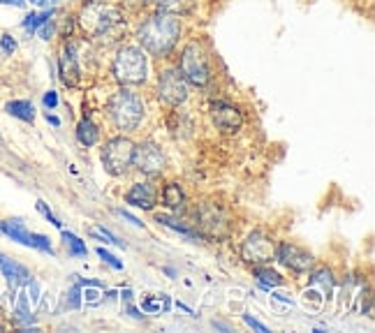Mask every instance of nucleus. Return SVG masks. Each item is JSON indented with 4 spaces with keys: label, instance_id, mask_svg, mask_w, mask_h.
<instances>
[{
    "label": "nucleus",
    "instance_id": "6e6552de",
    "mask_svg": "<svg viewBox=\"0 0 375 333\" xmlns=\"http://www.w3.org/2000/svg\"><path fill=\"white\" fill-rule=\"evenodd\" d=\"M241 257L244 262H248L250 266H262L269 264L273 257H276V243L273 238L266 234V231L257 229L253 234H248V238L241 246Z\"/></svg>",
    "mask_w": 375,
    "mask_h": 333
},
{
    "label": "nucleus",
    "instance_id": "f03ea898",
    "mask_svg": "<svg viewBox=\"0 0 375 333\" xmlns=\"http://www.w3.org/2000/svg\"><path fill=\"white\" fill-rule=\"evenodd\" d=\"M107 111H109V119L119 130L123 132H132L139 128L141 119H144V102L137 93H132L128 88L116 90L112 95L109 104H107Z\"/></svg>",
    "mask_w": 375,
    "mask_h": 333
},
{
    "label": "nucleus",
    "instance_id": "a878e982",
    "mask_svg": "<svg viewBox=\"0 0 375 333\" xmlns=\"http://www.w3.org/2000/svg\"><path fill=\"white\" fill-rule=\"evenodd\" d=\"M90 236H95V238H100V241H105V243H112V246L125 248L123 241H119V238H116V236L112 234V231H107V229H102V227H93V229H90Z\"/></svg>",
    "mask_w": 375,
    "mask_h": 333
},
{
    "label": "nucleus",
    "instance_id": "bb28decb",
    "mask_svg": "<svg viewBox=\"0 0 375 333\" xmlns=\"http://www.w3.org/2000/svg\"><path fill=\"white\" fill-rule=\"evenodd\" d=\"M28 248H37V250H42V253H49V255L54 253L52 241H49L44 234H32V231H30V246Z\"/></svg>",
    "mask_w": 375,
    "mask_h": 333
},
{
    "label": "nucleus",
    "instance_id": "f8f14e48",
    "mask_svg": "<svg viewBox=\"0 0 375 333\" xmlns=\"http://www.w3.org/2000/svg\"><path fill=\"white\" fill-rule=\"evenodd\" d=\"M125 202L135 208H141V211H151L157 204V190L153 183H135L125 195Z\"/></svg>",
    "mask_w": 375,
    "mask_h": 333
},
{
    "label": "nucleus",
    "instance_id": "aec40b11",
    "mask_svg": "<svg viewBox=\"0 0 375 333\" xmlns=\"http://www.w3.org/2000/svg\"><path fill=\"white\" fill-rule=\"evenodd\" d=\"M255 276H257V280H260V285L266 287V289L280 287V285H282V276H280V273H278V271H273V269H269V266H266V264L255 266Z\"/></svg>",
    "mask_w": 375,
    "mask_h": 333
},
{
    "label": "nucleus",
    "instance_id": "2f4dec72",
    "mask_svg": "<svg viewBox=\"0 0 375 333\" xmlns=\"http://www.w3.org/2000/svg\"><path fill=\"white\" fill-rule=\"evenodd\" d=\"M244 322L248 324V327H250V329H255V331H260V333H266V331H269V329H266V327H264V324H262V322H257L255 317H250V315H244Z\"/></svg>",
    "mask_w": 375,
    "mask_h": 333
},
{
    "label": "nucleus",
    "instance_id": "412c9836",
    "mask_svg": "<svg viewBox=\"0 0 375 333\" xmlns=\"http://www.w3.org/2000/svg\"><path fill=\"white\" fill-rule=\"evenodd\" d=\"M56 14V10H44V12H30V14H26L23 16V21H21V28L26 30V32H35L42 23H44L47 19H52V16Z\"/></svg>",
    "mask_w": 375,
    "mask_h": 333
},
{
    "label": "nucleus",
    "instance_id": "58836bf2",
    "mask_svg": "<svg viewBox=\"0 0 375 333\" xmlns=\"http://www.w3.org/2000/svg\"><path fill=\"white\" fill-rule=\"evenodd\" d=\"M86 5H90V3H102V0H83Z\"/></svg>",
    "mask_w": 375,
    "mask_h": 333
},
{
    "label": "nucleus",
    "instance_id": "e433bc0d",
    "mask_svg": "<svg viewBox=\"0 0 375 333\" xmlns=\"http://www.w3.org/2000/svg\"><path fill=\"white\" fill-rule=\"evenodd\" d=\"M144 3H146V0H125V5L132 7V10H139V7L144 5Z\"/></svg>",
    "mask_w": 375,
    "mask_h": 333
},
{
    "label": "nucleus",
    "instance_id": "1a4fd4ad",
    "mask_svg": "<svg viewBox=\"0 0 375 333\" xmlns=\"http://www.w3.org/2000/svg\"><path fill=\"white\" fill-rule=\"evenodd\" d=\"M157 97L169 107H179L188 99V81L183 79L179 68L165 70L157 77Z\"/></svg>",
    "mask_w": 375,
    "mask_h": 333
},
{
    "label": "nucleus",
    "instance_id": "473e14b6",
    "mask_svg": "<svg viewBox=\"0 0 375 333\" xmlns=\"http://www.w3.org/2000/svg\"><path fill=\"white\" fill-rule=\"evenodd\" d=\"M44 104L49 107V109H56V107H58V95H56V90H49V93H44Z\"/></svg>",
    "mask_w": 375,
    "mask_h": 333
},
{
    "label": "nucleus",
    "instance_id": "5701e85b",
    "mask_svg": "<svg viewBox=\"0 0 375 333\" xmlns=\"http://www.w3.org/2000/svg\"><path fill=\"white\" fill-rule=\"evenodd\" d=\"M63 241H65V246H68L72 257H86V253H88L86 243H83L79 236H74L72 231H63Z\"/></svg>",
    "mask_w": 375,
    "mask_h": 333
},
{
    "label": "nucleus",
    "instance_id": "4c0bfd02",
    "mask_svg": "<svg viewBox=\"0 0 375 333\" xmlns=\"http://www.w3.org/2000/svg\"><path fill=\"white\" fill-rule=\"evenodd\" d=\"M47 121L52 123V125H56V128H58V125H61V121H58L56 116H49V114H47Z\"/></svg>",
    "mask_w": 375,
    "mask_h": 333
},
{
    "label": "nucleus",
    "instance_id": "ddd939ff",
    "mask_svg": "<svg viewBox=\"0 0 375 333\" xmlns=\"http://www.w3.org/2000/svg\"><path fill=\"white\" fill-rule=\"evenodd\" d=\"M211 119L215 123V128L222 130V132H237L241 128V123H244V119H241V111L237 109V107L222 104V102L213 104Z\"/></svg>",
    "mask_w": 375,
    "mask_h": 333
},
{
    "label": "nucleus",
    "instance_id": "9d476101",
    "mask_svg": "<svg viewBox=\"0 0 375 333\" xmlns=\"http://www.w3.org/2000/svg\"><path fill=\"white\" fill-rule=\"evenodd\" d=\"M167 157L162 153V148L153 144V141H141L139 146H135V153H132V166L137 171L146 174V176H157V174L165 171Z\"/></svg>",
    "mask_w": 375,
    "mask_h": 333
},
{
    "label": "nucleus",
    "instance_id": "c9c22d12",
    "mask_svg": "<svg viewBox=\"0 0 375 333\" xmlns=\"http://www.w3.org/2000/svg\"><path fill=\"white\" fill-rule=\"evenodd\" d=\"M26 3H32V5H37V7H49V5H54L56 0H26Z\"/></svg>",
    "mask_w": 375,
    "mask_h": 333
},
{
    "label": "nucleus",
    "instance_id": "dca6fc26",
    "mask_svg": "<svg viewBox=\"0 0 375 333\" xmlns=\"http://www.w3.org/2000/svg\"><path fill=\"white\" fill-rule=\"evenodd\" d=\"M0 231L10 236L12 241H16V243L30 246V231L26 229V224H23L21 220H5V222H0Z\"/></svg>",
    "mask_w": 375,
    "mask_h": 333
},
{
    "label": "nucleus",
    "instance_id": "cd10ccee",
    "mask_svg": "<svg viewBox=\"0 0 375 333\" xmlns=\"http://www.w3.org/2000/svg\"><path fill=\"white\" fill-rule=\"evenodd\" d=\"M97 257H100V260H102V262L109 264L112 269H116V271H121V269H123V264H121L119 260H116V257H114L112 253H107L105 248H97Z\"/></svg>",
    "mask_w": 375,
    "mask_h": 333
},
{
    "label": "nucleus",
    "instance_id": "c85d7f7f",
    "mask_svg": "<svg viewBox=\"0 0 375 333\" xmlns=\"http://www.w3.org/2000/svg\"><path fill=\"white\" fill-rule=\"evenodd\" d=\"M0 49H3L5 56H12L16 52V40L12 35H3L0 37Z\"/></svg>",
    "mask_w": 375,
    "mask_h": 333
},
{
    "label": "nucleus",
    "instance_id": "a211bd4d",
    "mask_svg": "<svg viewBox=\"0 0 375 333\" xmlns=\"http://www.w3.org/2000/svg\"><path fill=\"white\" fill-rule=\"evenodd\" d=\"M5 111L26 123H32V119H35V107H32V102H28V99H12V102L5 104Z\"/></svg>",
    "mask_w": 375,
    "mask_h": 333
},
{
    "label": "nucleus",
    "instance_id": "7c9ffc66",
    "mask_svg": "<svg viewBox=\"0 0 375 333\" xmlns=\"http://www.w3.org/2000/svg\"><path fill=\"white\" fill-rule=\"evenodd\" d=\"M65 305H68V308H79L81 305V291H79V287H72L70 289V298H65Z\"/></svg>",
    "mask_w": 375,
    "mask_h": 333
},
{
    "label": "nucleus",
    "instance_id": "20e7f679",
    "mask_svg": "<svg viewBox=\"0 0 375 333\" xmlns=\"http://www.w3.org/2000/svg\"><path fill=\"white\" fill-rule=\"evenodd\" d=\"M197 227H199V236L227 238L232 227L230 211L222 204H213V202L202 204L195 211V229Z\"/></svg>",
    "mask_w": 375,
    "mask_h": 333
},
{
    "label": "nucleus",
    "instance_id": "72a5a7b5",
    "mask_svg": "<svg viewBox=\"0 0 375 333\" xmlns=\"http://www.w3.org/2000/svg\"><path fill=\"white\" fill-rule=\"evenodd\" d=\"M121 215H123V218L125 220H128V222H132V224H135V227H144V222H139L137 218H135V215H130L128 211H119Z\"/></svg>",
    "mask_w": 375,
    "mask_h": 333
},
{
    "label": "nucleus",
    "instance_id": "f3484780",
    "mask_svg": "<svg viewBox=\"0 0 375 333\" xmlns=\"http://www.w3.org/2000/svg\"><path fill=\"white\" fill-rule=\"evenodd\" d=\"M162 204L169 208V211H179L186 204V195H183V188L179 183H167L162 188Z\"/></svg>",
    "mask_w": 375,
    "mask_h": 333
},
{
    "label": "nucleus",
    "instance_id": "f257e3e1",
    "mask_svg": "<svg viewBox=\"0 0 375 333\" xmlns=\"http://www.w3.org/2000/svg\"><path fill=\"white\" fill-rule=\"evenodd\" d=\"M179 35H181L179 16L167 12H157L153 16H148L137 32L141 49L155 58H165L167 54H172L179 42Z\"/></svg>",
    "mask_w": 375,
    "mask_h": 333
},
{
    "label": "nucleus",
    "instance_id": "c756f323",
    "mask_svg": "<svg viewBox=\"0 0 375 333\" xmlns=\"http://www.w3.org/2000/svg\"><path fill=\"white\" fill-rule=\"evenodd\" d=\"M37 211H40L42 215H44V218H47L49 222H52L54 227H61V222H58V218H56V215L52 213V208H49L44 202H37Z\"/></svg>",
    "mask_w": 375,
    "mask_h": 333
},
{
    "label": "nucleus",
    "instance_id": "f704fd0d",
    "mask_svg": "<svg viewBox=\"0 0 375 333\" xmlns=\"http://www.w3.org/2000/svg\"><path fill=\"white\" fill-rule=\"evenodd\" d=\"M0 5H10V7H23L26 0H0Z\"/></svg>",
    "mask_w": 375,
    "mask_h": 333
},
{
    "label": "nucleus",
    "instance_id": "2eb2a0df",
    "mask_svg": "<svg viewBox=\"0 0 375 333\" xmlns=\"http://www.w3.org/2000/svg\"><path fill=\"white\" fill-rule=\"evenodd\" d=\"M0 271H3V276L7 278V282H10L12 287H19V285H26V282L30 280V273L23 264L10 260L7 255L0 253Z\"/></svg>",
    "mask_w": 375,
    "mask_h": 333
},
{
    "label": "nucleus",
    "instance_id": "0eeeda50",
    "mask_svg": "<svg viewBox=\"0 0 375 333\" xmlns=\"http://www.w3.org/2000/svg\"><path fill=\"white\" fill-rule=\"evenodd\" d=\"M132 153H135V144L128 137H114L105 144L100 160L112 176H123L132 166Z\"/></svg>",
    "mask_w": 375,
    "mask_h": 333
},
{
    "label": "nucleus",
    "instance_id": "7ed1b4c3",
    "mask_svg": "<svg viewBox=\"0 0 375 333\" xmlns=\"http://www.w3.org/2000/svg\"><path fill=\"white\" fill-rule=\"evenodd\" d=\"M112 72H114L116 81L123 83V86H139V83H144L146 81V72H148L144 49L123 47L114 58Z\"/></svg>",
    "mask_w": 375,
    "mask_h": 333
},
{
    "label": "nucleus",
    "instance_id": "39448f33",
    "mask_svg": "<svg viewBox=\"0 0 375 333\" xmlns=\"http://www.w3.org/2000/svg\"><path fill=\"white\" fill-rule=\"evenodd\" d=\"M179 72L183 74V79L195 83V86H206L211 81V65H208V56L204 54V49L197 42L183 47L181 61H179Z\"/></svg>",
    "mask_w": 375,
    "mask_h": 333
},
{
    "label": "nucleus",
    "instance_id": "6ab92c4d",
    "mask_svg": "<svg viewBox=\"0 0 375 333\" xmlns=\"http://www.w3.org/2000/svg\"><path fill=\"white\" fill-rule=\"evenodd\" d=\"M97 137H100L97 125L90 121V119H83L77 125V139H79L81 146H95L97 144Z\"/></svg>",
    "mask_w": 375,
    "mask_h": 333
},
{
    "label": "nucleus",
    "instance_id": "b1692460",
    "mask_svg": "<svg viewBox=\"0 0 375 333\" xmlns=\"http://www.w3.org/2000/svg\"><path fill=\"white\" fill-rule=\"evenodd\" d=\"M190 3H193V0H155L157 12H167V14H179V12H186Z\"/></svg>",
    "mask_w": 375,
    "mask_h": 333
},
{
    "label": "nucleus",
    "instance_id": "423d86ee",
    "mask_svg": "<svg viewBox=\"0 0 375 333\" xmlns=\"http://www.w3.org/2000/svg\"><path fill=\"white\" fill-rule=\"evenodd\" d=\"M81 23L90 35L100 37L105 32H109L112 28H116L119 23H123V12L119 7L105 5V0L102 3H90L86 7V12L81 14Z\"/></svg>",
    "mask_w": 375,
    "mask_h": 333
},
{
    "label": "nucleus",
    "instance_id": "393cba45",
    "mask_svg": "<svg viewBox=\"0 0 375 333\" xmlns=\"http://www.w3.org/2000/svg\"><path fill=\"white\" fill-rule=\"evenodd\" d=\"M14 317H16V322H21V324H30V322H32V315H30V310H28V298H26V294L19 296V305H16V310H14Z\"/></svg>",
    "mask_w": 375,
    "mask_h": 333
},
{
    "label": "nucleus",
    "instance_id": "9b49d317",
    "mask_svg": "<svg viewBox=\"0 0 375 333\" xmlns=\"http://www.w3.org/2000/svg\"><path fill=\"white\" fill-rule=\"evenodd\" d=\"M276 260L294 273H308L313 269V255L292 243H280L276 248Z\"/></svg>",
    "mask_w": 375,
    "mask_h": 333
},
{
    "label": "nucleus",
    "instance_id": "4468645a",
    "mask_svg": "<svg viewBox=\"0 0 375 333\" xmlns=\"http://www.w3.org/2000/svg\"><path fill=\"white\" fill-rule=\"evenodd\" d=\"M58 74H61L63 83L74 86L79 79V61H77V49L74 44H68L63 49L61 58H58Z\"/></svg>",
    "mask_w": 375,
    "mask_h": 333
},
{
    "label": "nucleus",
    "instance_id": "4be33fe9",
    "mask_svg": "<svg viewBox=\"0 0 375 333\" xmlns=\"http://www.w3.org/2000/svg\"><path fill=\"white\" fill-rule=\"evenodd\" d=\"M155 220L160 222V224H165V227H169V229H174V231H179V234L188 236V238H199V231H197V229H193V227H188V224L179 222L177 218H172V215H157Z\"/></svg>",
    "mask_w": 375,
    "mask_h": 333
}]
</instances>
